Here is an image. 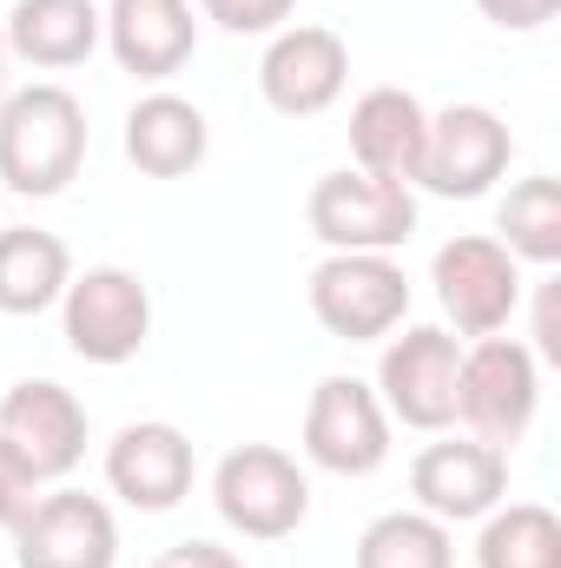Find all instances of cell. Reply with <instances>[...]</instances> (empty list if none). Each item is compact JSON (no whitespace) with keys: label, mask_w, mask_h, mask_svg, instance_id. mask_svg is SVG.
<instances>
[{"label":"cell","mask_w":561,"mask_h":568,"mask_svg":"<svg viewBox=\"0 0 561 568\" xmlns=\"http://www.w3.org/2000/svg\"><path fill=\"white\" fill-rule=\"evenodd\" d=\"M86 165V106L60 80L13 87L0 100V179L20 199H53Z\"/></svg>","instance_id":"1"},{"label":"cell","mask_w":561,"mask_h":568,"mask_svg":"<svg viewBox=\"0 0 561 568\" xmlns=\"http://www.w3.org/2000/svg\"><path fill=\"white\" fill-rule=\"evenodd\" d=\"M212 509L245 542H284L310 516V476L278 443H238L212 469Z\"/></svg>","instance_id":"2"},{"label":"cell","mask_w":561,"mask_h":568,"mask_svg":"<svg viewBox=\"0 0 561 568\" xmlns=\"http://www.w3.org/2000/svg\"><path fill=\"white\" fill-rule=\"evenodd\" d=\"M304 225L317 245L330 252H404L417 239V192L357 165H337L310 185L304 199Z\"/></svg>","instance_id":"3"},{"label":"cell","mask_w":561,"mask_h":568,"mask_svg":"<svg viewBox=\"0 0 561 568\" xmlns=\"http://www.w3.org/2000/svg\"><path fill=\"white\" fill-rule=\"evenodd\" d=\"M536 404H542V364L529 344L516 337H476L462 351V371H456V424H469V436L496 443V449H516L529 424H536Z\"/></svg>","instance_id":"4"},{"label":"cell","mask_w":561,"mask_h":568,"mask_svg":"<svg viewBox=\"0 0 561 568\" xmlns=\"http://www.w3.org/2000/svg\"><path fill=\"white\" fill-rule=\"evenodd\" d=\"M304 297H310V317L344 344H377L410 317V278L390 252H330L310 272Z\"/></svg>","instance_id":"5"},{"label":"cell","mask_w":561,"mask_h":568,"mask_svg":"<svg viewBox=\"0 0 561 568\" xmlns=\"http://www.w3.org/2000/svg\"><path fill=\"white\" fill-rule=\"evenodd\" d=\"M60 331L80 364H133L152 337V291L126 265H86L60 297Z\"/></svg>","instance_id":"6"},{"label":"cell","mask_w":561,"mask_h":568,"mask_svg":"<svg viewBox=\"0 0 561 568\" xmlns=\"http://www.w3.org/2000/svg\"><path fill=\"white\" fill-rule=\"evenodd\" d=\"M456 371H462V344L442 324H410L404 337L390 331L370 390L390 410V424L442 436V429L456 424Z\"/></svg>","instance_id":"7"},{"label":"cell","mask_w":561,"mask_h":568,"mask_svg":"<svg viewBox=\"0 0 561 568\" xmlns=\"http://www.w3.org/2000/svg\"><path fill=\"white\" fill-rule=\"evenodd\" d=\"M429 284H436V304L456 324V337H496V331H509V317L522 304V265L489 232H456L449 245H436Z\"/></svg>","instance_id":"8"},{"label":"cell","mask_w":561,"mask_h":568,"mask_svg":"<svg viewBox=\"0 0 561 568\" xmlns=\"http://www.w3.org/2000/svg\"><path fill=\"white\" fill-rule=\"evenodd\" d=\"M304 456L324 476H377L390 463V410L377 404V390L364 377H324L304 404Z\"/></svg>","instance_id":"9"},{"label":"cell","mask_w":561,"mask_h":568,"mask_svg":"<svg viewBox=\"0 0 561 568\" xmlns=\"http://www.w3.org/2000/svg\"><path fill=\"white\" fill-rule=\"evenodd\" d=\"M509 159H516V133L502 126V113L462 100V106L429 113L417 185L436 192V199H482V192H496V179L509 172Z\"/></svg>","instance_id":"10"},{"label":"cell","mask_w":561,"mask_h":568,"mask_svg":"<svg viewBox=\"0 0 561 568\" xmlns=\"http://www.w3.org/2000/svg\"><path fill=\"white\" fill-rule=\"evenodd\" d=\"M410 496L422 516L436 523H482L496 503H509V449L482 443V436H442L422 443L410 463Z\"/></svg>","instance_id":"11"},{"label":"cell","mask_w":561,"mask_h":568,"mask_svg":"<svg viewBox=\"0 0 561 568\" xmlns=\"http://www.w3.org/2000/svg\"><path fill=\"white\" fill-rule=\"evenodd\" d=\"M350 87V47L330 27H278L258 60V93L284 120H317Z\"/></svg>","instance_id":"12"},{"label":"cell","mask_w":561,"mask_h":568,"mask_svg":"<svg viewBox=\"0 0 561 568\" xmlns=\"http://www.w3.org/2000/svg\"><path fill=\"white\" fill-rule=\"evenodd\" d=\"M192 476H198V456H192V436L178 424L140 417V424H120L106 443V489L140 516L178 509L192 496Z\"/></svg>","instance_id":"13"},{"label":"cell","mask_w":561,"mask_h":568,"mask_svg":"<svg viewBox=\"0 0 561 568\" xmlns=\"http://www.w3.org/2000/svg\"><path fill=\"white\" fill-rule=\"evenodd\" d=\"M20 568H120V523L86 489H53L13 529Z\"/></svg>","instance_id":"14"},{"label":"cell","mask_w":561,"mask_h":568,"mask_svg":"<svg viewBox=\"0 0 561 568\" xmlns=\"http://www.w3.org/2000/svg\"><path fill=\"white\" fill-rule=\"evenodd\" d=\"M0 436L27 456V469L40 483H67L86 463V410L53 377H20L0 397Z\"/></svg>","instance_id":"15"},{"label":"cell","mask_w":561,"mask_h":568,"mask_svg":"<svg viewBox=\"0 0 561 568\" xmlns=\"http://www.w3.org/2000/svg\"><path fill=\"white\" fill-rule=\"evenodd\" d=\"M100 20H106L100 47L120 60V73H133L145 87L172 80L198 53V7L192 0H106Z\"/></svg>","instance_id":"16"},{"label":"cell","mask_w":561,"mask_h":568,"mask_svg":"<svg viewBox=\"0 0 561 568\" xmlns=\"http://www.w3.org/2000/svg\"><path fill=\"white\" fill-rule=\"evenodd\" d=\"M422 133H429V106H422L410 87H370L350 106V159H357V172L417 185Z\"/></svg>","instance_id":"17"},{"label":"cell","mask_w":561,"mask_h":568,"mask_svg":"<svg viewBox=\"0 0 561 568\" xmlns=\"http://www.w3.org/2000/svg\"><path fill=\"white\" fill-rule=\"evenodd\" d=\"M126 159L140 165L145 179H185V172H198L205 165V152H212V126H205V113L185 100V93H145L133 100V113H126Z\"/></svg>","instance_id":"18"},{"label":"cell","mask_w":561,"mask_h":568,"mask_svg":"<svg viewBox=\"0 0 561 568\" xmlns=\"http://www.w3.org/2000/svg\"><path fill=\"white\" fill-rule=\"evenodd\" d=\"M0 27H7V53L40 67V73L86 67L100 53V33H106L93 0H13V13Z\"/></svg>","instance_id":"19"},{"label":"cell","mask_w":561,"mask_h":568,"mask_svg":"<svg viewBox=\"0 0 561 568\" xmlns=\"http://www.w3.org/2000/svg\"><path fill=\"white\" fill-rule=\"evenodd\" d=\"M73 284V252L53 232L7 225L0 232V317H40L67 297Z\"/></svg>","instance_id":"20"},{"label":"cell","mask_w":561,"mask_h":568,"mask_svg":"<svg viewBox=\"0 0 561 568\" xmlns=\"http://www.w3.org/2000/svg\"><path fill=\"white\" fill-rule=\"evenodd\" d=\"M476 568H561V516L549 503H496L476 536Z\"/></svg>","instance_id":"21"},{"label":"cell","mask_w":561,"mask_h":568,"mask_svg":"<svg viewBox=\"0 0 561 568\" xmlns=\"http://www.w3.org/2000/svg\"><path fill=\"white\" fill-rule=\"evenodd\" d=\"M496 232L516 265H561V185L549 172L516 179L509 199L496 205Z\"/></svg>","instance_id":"22"},{"label":"cell","mask_w":561,"mask_h":568,"mask_svg":"<svg viewBox=\"0 0 561 568\" xmlns=\"http://www.w3.org/2000/svg\"><path fill=\"white\" fill-rule=\"evenodd\" d=\"M357 568H456V536L422 509H390L357 536Z\"/></svg>","instance_id":"23"},{"label":"cell","mask_w":561,"mask_h":568,"mask_svg":"<svg viewBox=\"0 0 561 568\" xmlns=\"http://www.w3.org/2000/svg\"><path fill=\"white\" fill-rule=\"evenodd\" d=\"M40 496H47V483L27 469V456H20V449L0 436V529L13 536V529L33 516V503H40Z\"/></svg>","instance_id":"24"},{"label":"cell","mask_w":561,"mask_h":568,"mask_svg":"<svg viewBox=\"0 0 561 568\" xmlns=\"http://www.w3.org/2000/svg\"><path fill=\"white\" fill-rule=\"evenodd\" d=\"M290 7L297 0H198V13L212 20V27H225V33H278L284 20H290Z\"/></svg>","instance_id":"25"},{"label":"cell","mask_w":561,"mask_h":568,"mask_svg":"<svg viewBox=\"0 0 561 568\" xmlns=\"http://www.w3.org/2000/svg\"><path fill=\"white\" fill-rule=\"evenodd\" d=\"M476 13L489 27H502V33H536L561 13V0H476Z\"/></svg>","instance_id":"26"},{"label":"cell","mask_w":561,"mask_h":568,"mask_svg":"<svg viewBox=\"0 0 561 568\" xmlns=\"http://www.w3.org/2000/svg\"><path fill=\"white\" fill-rule=\"evenodd\" d=\"M536 364H561V278H542L536 291Z\"/></svg>","instance_id":"27"},{"label":"cell","mask_w":561,"mask_h":568,"mask_svg":"<svg viewBox=\"0 0 561 568\" xmlns=\"http://www.w3.org/2000/svg\"><path fill=\"white\" fill-rule=\"evenodd\" d=\"M152 568H245V556L225 542H172L165 556H152Z\"/></svg>","instance_id":"28"},{"label":"cell","mask_w":561,"mask_h":568,"mask_svg":"<svg viewBox=\"0 0 561 568\" xmlns=\"http://www.w3.org/2000/svg\"><path fill=\"white\" fill-rule=\"evenodd\" d=\"M7 67H13V53H7V27H0V100L13 93V87H7Z\"/></svg>","instance_id":"29"}]
</instances>
